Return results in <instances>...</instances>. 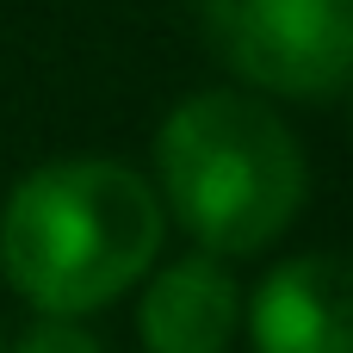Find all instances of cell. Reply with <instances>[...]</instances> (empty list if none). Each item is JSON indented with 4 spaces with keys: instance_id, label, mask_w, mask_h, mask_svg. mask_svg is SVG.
<instances>
[{
    "instance_id": "obj_4",
    "label": "cell",
    "mask_w": 353,
    "mask_h": 353,
    "mask_svg": "<svg viewBox=\"0 0 353 353\" xmlns=\"http://www.w3.org/2000/svg\"><path fill=\"white\" fill-rule=\"evenodd\" d=\"M254 353H353V261L298 254L248 298Z\"/></svg>"
},
{
    "instance_id": "obj_2",
    "label": "cell",
    "mask_w": 353,
    "mask_h": 353,
    "mask_svg": "<svg viewBox=\"0 0 353 353\" xmlns=\"http://www.w3.org/2000/svg\"><path fill=\"white\" fill-rule=\"evenodd\" d=\"M161 199L174 223L205 254H261L273 248L310 186L304 149L285 118L254 93H192L168 112L155 137Z\"/></svg>"
},
{
    "instance_id": "obj_3",
    "label": "cell",
    "mask_w": 353,
    "mask_h": 353,
    "mask_svg": "<svg viewBox=\"0 0 353 353\" xmlns=\"http://www.w3.org/2000/svg\"><path fill=\"white\" fill-rule=\"evenodd\" d=\"M199 19L254 93L335 99L353 87V0H199Z\"/></svg>"
},
{
    "instance_id": "obj_1",
    "label": "cell",
    "mask_w": 353,
    "mask_h": 353,
    "mask_svg": "<svg viewBox=\"0 0 353 353\" xmlns=\"http://www.w3.org/2000/svg\"><path fill=\"white\" fill-rule=\"evenodd\" d=\"M161 254V199L124 161L74 155L25 174L0 211V273L37 316H93Z\"/></svg>"
},
{
    "instance_id": "obj_5",
    "label": "cell",
    "mask_w": 353,
    "mask_h": 353,
    "mask_svg": "<svg viewBox=\"0 0 353 353\" xmlns=\"http://www.w3.org/2000/svg\"><path fill=\"white\" fill-rule=\"evenodd\" d=\"M242 329V292L217 254H186L161 267L143 292L137 335L149 353H230Z\"/></svg>"
},
{
    "instance_id": "obj_6",
    "label": "cell",
    "mask_w": 353,
    "mask_h": 353,
    "mask_svg": "<svg viewBox=\"0 0 353 353\" xmlns=\"http://www.w3.org/2000/svg\"><path fill=\"white\" fill-rule=\"evenodd\" d=\"M12 353H105V347H99L93 329H81L74 316H37V323L12 341Z\"/></svg>"
},
{
    "instance_id": "obj_7",
    "label": "cell",
    "mask_w": 353,
    "mask_h": 353,
    "mask_svg": "<svg viewBox=\"0 0 353 353\" xmlns=\"http://www.w3.org/2000/svg\"><path fill=\"white\" fill-rule=\"evenodd\" d=\"M0 353H6V341H0Z\"/></svg>"
}]
</instances>
